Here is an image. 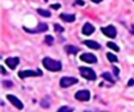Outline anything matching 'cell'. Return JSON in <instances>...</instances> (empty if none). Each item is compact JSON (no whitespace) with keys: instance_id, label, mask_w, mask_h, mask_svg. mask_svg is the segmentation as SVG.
Returning a JSON list of instances; mask_svg holds the SVG:
<instances>
[{"instance_id":"1","label":"cell","mask_w":134,"mask_h":112,"mask_svg":"<svg viewBox=\"0 0 134 112\" xmlns=\"http://www.w3.org/2000/svg\"><path fill=\"white\" fill-rule=\"evenodd\" d=\"M42 63H43V66L49 71H60L62 69V64L60 61L53 60V59L48 58V57L44 58Z\"/></svg>"},{"instance_id":"2","label":"cell","mask_w":134,"mask_h":112,"mask_svg":"<svg viewBox=\"0 0 134 112\" xmlns=\"http://www.w3.org/2000/svg\"><path fill=\"white\" fill-rule=\"evenodd\" d=\"M80 73L83 77L87 79L88 81H95L96 80V74L94 70H92L89 67H80Z\"/></svg>"},{"instance_id":"3","label":"cell","mask_w":134,"mask_h":112,"mask_svg":"<svg viewBox=\"0 0 134 112\" xmlns=\"http://www.w3.org/2000/svg\"><path fill=\"white\" fill-rule=\"evenodd\" d=\"M18 75L20 79H25L28 76H37V75H42V71L40 69H38L37 71L31 70V69H27V70H21L18 72Z\"/></svg>"},{"instance_id":"4","label":"cell","mask_w":134,"mask_h":112,"mask_svg":"<svg viewBox=\"0 0 134 112\" xmlns=\"http://www.w3.org/2000/svg\"><path fill=\"white\" fill-rule=\"evenodd\" d=\"M79 81L75 77H72V76H63L60 81V86L62 88H67V87H70L74 84H76Z\"/></svg>"},{"instance_id":"5","label":"cell","mask_w":134,"mask_h":112,"mask_svg":"<svg viewBox=\"0 0 134 112\" xmlns=\"http://www.w3.org/2000/svg\"><path fill=\"white\" fill-rule=\"evenodd\" d=\"M74 97L77 100H82V102H86L90 99V92L88 90H80L74 94Z\"/></svg>"},{"instance_id":"6","label":"cell","mask_w":134,"mask_h":112,"mask_svg":"<svg viewBox=\"0 0 134 112\" xmlns=\"http://www.w3.org/2000/svg\"><path fill=\"white\" fill-rule=\"evenodd\" d=\"M80 59L86 63H89V64H93V63H96L97 62V59L96 57L93 54V53H89V52H85L83 54H81Z\"/></svg>"},{"instance_id":"7","label":"cell","mask_w":134,"mask_h":112,"mask_svg":"<svg viewBox=\"0 0 134 112\" xmlns=\"http://www.w3.org/2000/svg\"><path fill=\"white\" fill-rule=\"evenodd\" d=\"M102 31H103V33L105 36H107L109 38H115V36H116V28L113 25L102 27Z\"/></svg>"},{"instance_id":"8","label":"cell","mask_w":134,"mask_h":112,"mask_svg":"<svg viewBox=\"0 0 134 112\" xmlns=\"http://www.w3.org/2000/svg\"><path fill=\"white\" fill-rule=\"evenodd\" d=\"M48 29V25L46 23H40L36 28L34 29H29V28H26L24 27V30L25 31H28V32H44Z\"/></svg>"},{"instance_id":"9","label":"cell","mask_w":134,"mask_h":112,"mask_svg":"<svg viewBox=\"0 0 134 112\" xmlns=\"http://www.w3.org/2000/svg\"><path fill=\"white\" fill-rule=\"evenodd\" d=\"M7 99H8L17 109H19V110L23 109V104H22V102H21L19 98H17V96H15V95H13V94H8V95H7Z\"/></svg>"},{"instance_id":"10","label":"cell","mask_w":134,"mask_h":112,"mask_svg":"<svg viewBox=\"0 0 134 112\" xmlns=\"http://www.w3.org/2000/svg\"><path fill=\"white\" fill-rule=\"evenodd\" d=\"M5 63H6V65L12 70H14L17 67V65L19 64V58H17V57H15V58H7L5 60Z\"/></svg>"},{"instance_id":"11","label":"cell","mask_w":134,"mask_h":112,"mask_svg":"<svg viewBox=\"0 0 134 112\" xmlns=\"http://www.w3.org/2000/svg\"><path fill=\"white\" fill-rule=\"evenodd\" d=\"M94 30H95V28H94V26H93L92 24H90V23H86V24L83 26L82 32H83L84 35H86V36H89V35H91Z\"/></svg>"},{"instance_id":"12","label":"cell","mask_w":134,"mask_h":112,"mask_svg":"<svg viewBox=\"0 0 134 112\" xmlns=\"http://www.w3.org/2000/svg\"><path fill=\"white\" fill-rule=\"evenodd\" d=\"M84 44H85L87 47L92 48V49H99V48H100V45H99L97 42L92 41V40H86V41H84Z\"/></svg>"},{"instance_id":"13","label":"cell","mask_w":134,"mask_h":112,"mask_svg":"<svg viewBox=\"0 0 134 112\" xmlns=\"http://www.w3.org/2000/svg\"><path fill=\"white\" fill-rule=\"evenodd\" d=\"M60 18L65 22H73L75 20V16L74 15H69V14H61Z\"/></svg>"},{"instance_id":"14","label":"cell","mask_w":134,"mask_h":112,"mask_svg":"<svg viewBox=\"0 0 134 112\" xmlns=\"http://www.w3.org/2000/svg\"><path fill=\"white\" fill-rule=\"evenodd\" d=\"M65 50L69 54H75L80 50V48H77V47H75L73 45H67V46H65Z\"/></svg>"},{"instance_id":"15","label":"cell","mask_w":134,"mask_h":112,"mask_svg":"<svg viewBox=\"0 0 134 112\" xmlns=\"http://www.w3.org/2000/svg\"><path fill=\"white\" fill-rule=\"evenodd\" d=\"M37 12H38V14H39V15H41V16H43V17H50V16H51V13H50L49 10H47V9L38 8V9H37Z\"/></svg>"},{"instance_id":"16","label":"cell","mask_w":134,"mask_h":112,"mask_svg":"<svg viewBox=\"0 0 134 112\" xmlns=\"http://www.w3.org/2000/svg\"><path fill=\"white\" fill-rule=\"evenodd\" d=\"M102 76L106 80V81H108V82H110V83H114V80L112 79V76H111V74L109 73V72H104L103 74H102Z\"/></svg>"},{"instance_id":"17","label":"cell","mask_w":134,"mask_h":112,"mask_svg":"<svg viewBox=\"0 0 134 112\" xmlns=\"http://www.w3.org/2000/svg\"><path fill=\"white\" fill-rule=\"evenodd\" d=\"M107 59L109 60V62H112V63H114V62H117L118 60H117V57L116 55H114L113 53H111V52H108L107 53Z\"/></svg>"},{"instance_id":"18","label":"cell","mask_w":134,"mask_h":112,"mask_svg":"<svg viewBox=\"0 0 134 112\" xmlns=\"http://www.w3.org/2000/svg\"><path fill=\"white\" fill-rule=\"evenodd\" d=\"M107 46H108L109 48L115 50V51H119V47H118L115 43H113V42H108V43H107Z\"/></svg>"},{"instance_id":"19","label":"cell","mask_w":134,"mask_h":112,"mask_svg":"<svg viewBox=\"0 0 134 112\" xmlns=\"http://www.w3.org/2000/svg\"><path fill=\"white\" fill-rule=\"evenodd\" d=\"M53 37L52 36H50V35H48V36H45V42L48 44V45H52L53 44Z\"/></svg>"},{"instance_id":"20","label":"cell","mask_w":134,"mask_h":112,"mask_svg":"<svg viewBox=\"0 0 134 112\" xmlns=\"http://www.w3.org/2000/svg\"><path fill=\"white\" fill-rule=\"evenodd\" d=\"M58 112H72V108L67 107V106H63L58 110Z\"/></svg>"},{"instance_id":"21","label":"cell","mask_w":134,"mask_h":112,"mask_svg":"<svg viewBox=\"0 0 134 112\" xmlns=\"http://www.w3.org/2000/svg\"><path fill=\"white\" fill-rule=\"evenodd\" d=\"M54 30L57 32H63L64 31V28L61 25H59V24H54Z\"/></svg>"},{"instance_id":"22","label":"cell","mask_w":134,"mask_h":112,"mask_svg":"<svg viewBox=\"0 0 134 112\" xmlns=\"http://www.w3.org/2000/svg\"><path fill=\"white\" fill-rule=\"evenodd\" d=\"M3 86H4V87H7V88H10V87L13 86V83H12L10 81H4V82H3Z\"/></svg>"},{"instance_id":"23","label":"cell","mask_w":134,"mask_h":112,"mask_svg":"<svg viewBox=\"0 0 134 112\" xmlns=\"http://www.w3.org/2000/svg\"><path fill=\"white\" fill-rule=\"evenodd\" d=\"M41 106L44 107V108L49 107V103H48V100H47V99H43V100L41 102Z\"/></svg>"},{"instance_id":"24","label":"cell","mask_w":134,"mask_h":112,"mask_svg":"<svg viewBox=\"0 0 134 112\" xmlns=\"http://www.w3.org/2000/svg\"><path fill=\"white\" fill-rule=\"evenodd\" d=\"M50 7H51V8H55V9H59V8L61 7V4H59V3H57V4H51V5H50Z\"/></svg>"},{"instance_id":"25","label":"cell","mask_w":134,"mask_h":112,"mask_svg":"<svg viewBox=\"0 0 134 112\" xmlns=\"http://www.w3.org/2000/svg\"><path fill=\"white\" fill-rule=\"evenodd\" d=\"M113 72H114V74H115V75H118V74H119V69H118L117 67L113 66Z\"/></svg>"},{"instance_id":"26","label":"cell","mask_w":134,"mask_h":112,"mask_svg":"<svg viewBox=\"0 0 134 112\" xmlns=\"http://www.w3.org/2000/svg\"><path fill=\"white\" fill-rule=\"evenodd\" d=\"M75 4H79V5H84L85 2L83 0H75Z\"/></svg>"},{"instance_id":"27","label":"cell","mask_w":134,"mask_h":112,"mask_svg":"<svg viewBox=\"0 0 134 112\" xmlns=\"http://www.w3.org/2000/svg\"><path fill=\"white\" fill-rule=\"evenodd\" d=\"M134 85V79H130L128 82V86H133Z\"/></svg>"},{"instance_id":"28","label":"cell","mask_w":134,"mask_h":112,"mask_svg":"<svg viewBox=\"0 0 134 112\" xmlns=\"http://www.w3.org/2000/svg\"><path fill=\"white\" fill-rule=\"evenodd\" d=\"M0 69H1V72H2L3 74H5V73H6V71L4 70V68H3V66H1V67H0Z\"/></svg>"},{"instance_id":"29","label":"cell","mask_w":134,"mask_h":112,"mask_svg":"<svg viewBox=\"0 0 134 112\" xmlns=\"http://www.w3.org/2000/svg\"><path fill=\"white\" fill-rule=\"evenodd\" d=\"M92 2H94V3H99L100 1H103V0H91Z\"/></svg>"},{"instance_id":"30","label":"cell","mask_w":134,"mask_h":112,"mask_svg":"<svg viewBox=\"0 0 134 112\" xmlns=\"http://www.w3.org/2000/svg\"><path fill=\"white\" fill-rule=\"evenodd\" d=\"M131 31H132V33H134V25L132 26V29H131Z\"/></svg>"},{"instance_id":"31","label":"cell","mask_w":134,"mask_h":112,"mask_svg":"<svg viewBox=\"0 0 134 112\" xmlns=\"http://www.w3.org/2000/svg\"><path fill=\"white\" fill-rule=\"evenodd\" d=\"M85 112H93V111H88V110H87V111H85Z\"/></svg>"},{"instance_id":"32","label":"cell","mask_w":134,"mask_h":112,"mask_svg":"<svg viewBox=\"0 0 134 112\" xmlns=\"http://www.w3.org/2000/svg\"><path fill=\"white\" fill-rule=\"evenodd\" d=\"M44 1H45V2H47V0H44Z\"/></svg>"},{"instance_id":"33","label":"cell","mask_w":134,"mask_h":112,"mask_svg":"<svg viewBox=\"0 0 134 112\" xmlns=\"http://www.w3.org/2000/svg\"><path fill=\"white\" fill-rule=\"evenodd\" d=\"M133 1H134V0H133Z\"/></svg>"}]
</instances>
